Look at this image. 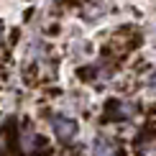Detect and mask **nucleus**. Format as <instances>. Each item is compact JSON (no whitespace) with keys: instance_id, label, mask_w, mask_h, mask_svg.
<instances>
[{"instance_id":"obj_1","label":"nucleus","mask_w":156,"mask_h":156,"mask_svg":"<svg viewBox=\"0 0 156 156\" xmlns=\"http://www.w3.org/2000/svg\"><path fill=\"white\" fill-rule=\"evenodd\" d=\"M51 128H54L56 138H59L62 144H69L77 136V123L72 118H64V115H54V118H51Z\"/></svg>"},{"instance_id":"obj_2","label":"nucleus","mask_w":156,"mask_h":156,"mask_svg":"<svg viewBox=\"0 0 156 156\" xmlns=\"http://www.w3.org/2000/svg\"><path fill=\"white\" fill-rule=\"evenodd\" d=\"M113 151H115V146H113L110 138H102V136L95 138V144H92V154L95 156H113Z\"/></svg>"},{"instance_id":"obj_3","label":"nucleus","mask_w":156,"mask_h":156,"mask_svg":"<svg viewBox=\"0 0 156 156\" xmlns=\"http://www.w3.org/2000/svg\"><path fill=\"white\" fill-rule=\"evenodd\" d=\"M136 154L138 156H156V136H148L146 141H138Z\"/></svg>"},{"instance_id":"obj_4","label":"nucleus","mask_w":156,"mask_h":156,"mask_svg":"<svg viewBox=\"0 0 156 156\" xmlns=\"http://www.w3.org/2000/svg\"><path fill=\"white\" fill-rule=\"evenodd\" d=\"M0 41H3V26H0Z\"/></svg>"}]
</instances>
